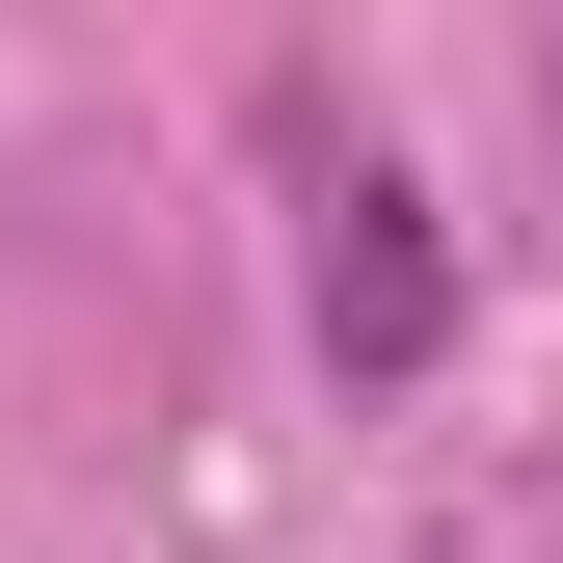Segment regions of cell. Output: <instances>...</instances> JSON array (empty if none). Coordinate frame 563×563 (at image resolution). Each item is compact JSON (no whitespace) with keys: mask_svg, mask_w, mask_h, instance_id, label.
<instances>
[{"mask_svg":"<svg viewBox=\"0 0 563 563\" xmlns=\"http://www.w3.org/2000/svg\"><path fill=\"white\" fill-rule=\"evenodd\" d=\"M430 322H456L430 188H402V162H349V188H322V349H349V376H430Z\"/></svg>","mask_w":563,"mask_h":563,"instance_id":"obj_1","label":"cell"}]
</instances>
